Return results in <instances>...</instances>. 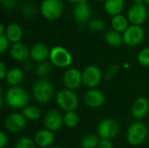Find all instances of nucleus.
Listing matches in <instances>:
<instances>
[{
	"label": "nucleus",
	"instance_id": "23",
	"mask_svg": "<svg viewBox=\"0 0 149 148\" xmlns=\"http://www.w3.org/2000/svg\"><path fill=\"white\" fill-rule=\"evenodd\" d=\"M111 24L114 31L118 32H124L128 27V19L125 16L118 14L113 16Z\"/></svg>",
	"mask_w": 149,
	"mask_h": 148
},
{
	"label": "nucleus",
	"instance_id": "22",
	"mask_svg": "<svg viewBox=\"0 0 149 148\" xmlns=\"http://www.w3.org/2000/svg\"><path fill=\"white\" fill-rule=\"evenodd\" d=\"M5 79H6V82L10 85L16 86L22 82L24 79V73L18 68H12L10 71H8Z\"/></svg>",
	"mask_w": 149,
	"mask_h": 148
},
{
	"label": "nucleus",
	"instance_id": "31",
	"mask_svg": "<svg viewBox=\"0 0 149 148\" xmlns=\"http://www.w3.org/2000/svg\"><path fill=\"white\" fill-rule=\"evenodd\" d=\"M105 23L100 18H93L89 22V28L93 31H100L104 29Z\"/></svg>",
	"mask_w": 149,
	"mask_h": 148
},
{
	"label": "nucleus",
	"instance_id": "40",
	"mask_svg": "<svg viewBox=\"0 0 149 148\" xmlns=\"http://www.w3.org/2000/svg\"><path fill=\"white\" fill-rule=\"evenodd\" d=\"M144 3L147 4H149V0H144Z\"/></svg>",
	"mask_w": 149,
	"mask_h": 148
},
{
	"label": "nucleus",
	"instance_id": "36",
	"mask_svg": "<svg viewBox=\"0 0 149 148\" xmlns=\"http://www.w3.org/2000/svg\"><path fill=\"white\" fill-rule=\"evenodd\" d=\"M7 75V71H6V67L3 65V63H0V79H3L6 78Z\"/></svg>",
	"mask_w": 149,
	"mask_h": 148
},
{
	"label": "nucleus",
	"instance_id": "1",
	"mask_svg": "<svg viewBox=\"0 0 149 148\" xmlns=\"http://www.w3.org/2000/svg\"><path fill=\"white\" fill-rule=\"evenodd\" d=\"M5 102L6 104L14 109H21L27 106L30 97L28 92L18 86H12L7 90L5 93Z\"/></svg>",
	"mask_w": 149,
	"mask_h": 148
},
{
	"label": "nucleus",
	"instance_id": "3",
	"mask_svg": "<svg viewBox=\"0 0 149 148\" xmlns=\"http://www.w3.org/2000/svg\"><path fill=\"white\" fill-rule=\"evenodd\" d=\"M32 95L35 100L40 104L49 102L53 95V86L52 83L45 79L37 81L32 86Z\"/></svg>",
	"mask_w": 149,
	"mask_h": 148
},
{
	"label": "nucleus",
	"instance_id": "34",
	"mask_svg": "<svg viewBox=\"0 0 149 148\" xmlns=\"http://www.w3.org/2000/svg\"><path fill=\"white\" fill-rule=\"evenodd\" d=\"M8 143V138L5 133L1 132L0 133V148H4L7 146Z\"/></svg>",
	"mask_w": 149,
	"mask_h": 148
},
{
	"label": "nucleus",
	"instance_id": "43",
	"mask_svg": "<svg viewBox=\"0 0 149 148\" xmlns=\"http://www.w3.org/2000/svg\"><path fill=\"white\" fill-rule=\"evenodd\" d=\"M41 1H45V0H41Z\"/></svg>",
	"mask_w": 149,
	"mask_h": 148
},
{
	"label": "nucleus",
	"instance_id": "30",
	"mask_svg": "<svg viewBox=\"0 0 149 148\" xmlns=\"http://www.w3.org/2000/svg\"><path fill=\"white\" fill-rule=\"evenodd\" d=\"M138 62L143 66H149V47L142 49L139 52Z\"/></svg>",
	"mask_w": 149,
	"mask_h": 148
},
{
	"label": "nucleus",
	"instance_id": "27",
	"mask_svg": "<svg viewBox=\"0 0 149 148\" xmlns=\"http://www.w3.org/2000/svg\"><path fill=\"white\" fill-rule=\"evenodd\" d=\"M64 118V125L69 128H73L79 124V116L74 111L65 112Z\"/></svg>",
	"mask_w": 149,
	"mask_h": 148
},
{
	"label": "nucleus",
	"instance_id": "10",
	"mask_svg": "<svg viewBox=\"0 0 149 148\" xmlns=\"http://www.w3.org/2000/svg\"><path fill=\"white\" fill-rule=\"evenodd\" d=\"M102 79L100 69L96 65H88L82 73L83 83L89 88L96 87Z\"/></svg>",
	"mask_w": 149,
	"mask_h": 148
},
{
	"label": "nucleus",
	"instance_id": "26",
	"mask_svg": "<svg viewBox=\"0 0 149 148\" xmlns=\"http://www.w3.org/2000/svg\"><path fill=\"white\" fill-rule=\"evenodd\" d=\"M100 143L98 136L94 134H86L83 136L80 140L81 148H97Z\"/></svg>",
	"mask_w": 149,
	"mask_h": 148
},
{
	"label": "nucleus",
	"instance_id": "28",
	"mask_svg": "<svg viewBox=\"0 0 149 148\" xmlns=\"http://www.w3.org/2000/svg\"><path fill=\"white\" fill-rule=\"evenodd\" d=\"M35 142L27 137H22L20 138L15 144L13 148H35Z\"/></svg>",
	"mask_w": 149,
	"mask_h": 148
},
{
	"label": "nucleus",
	"instance_id": "24",
	"mask_svg": "<svg viewBox=\"0 0 149 148\" xmlns=\"http://www.w3.org/2000/svg\"><path fill=\"white\" fill-rule=\"evenodd\" d=\"M106 42L111 46H120L123 43V38L120 35V32L113 30L106 33L105 36Z\"/></svg>",
	"mask_w": 149,
	"mask_h": 148
},
{
	"label": "nucleus",
	"instance_id": "11",
	"mask_svg": "<svg viewBox=\"0 0 149 148\" xmlns=\"http://www.w3.org/2000/svg\"><path fill=\"white\" fill-rule=\"evenodd\" d=\"M148 17V10L143 3H134L127 12V19L133 24L141 25Z\"/></svg>",
	"mask_w": 149,
	"mask_h": 148
},
{
	"label": "nucleus",
	"instance_id": "20",
	"mask_svg": "<svg viewBox=\"0 0 149 148\" xmlns=\"http://www.w3.org/2000/svg\"><path fill=\"white\" fill-rule=\"evenodd\" d=\"M125 5L124 0H106L104 8L107 14L115 16L120 14Z\"/></svg>",
	"mask_w": 149,
	"mask_h": 148
},
{
	"label": "nucleus",
	"instance_id": "42",
	"mask_svg": "<svg viewBox=\"0 0 149 148\" xmlns=\"http://www.w3.org/2000/svg\"><path fill=\"white\" fill-rule=\"evenodd\" d=\"M100 1H106V0H100Z\"/></svg>",
	"mask_w": 149,
	"mask_h": 148
},
{
	"label": "nucleus",
	"instance_id": "37",
	"mask_svg": "<svg viewBox=\"0 0 149 148\" xmlns=\"http://www.w3.org/2000/svg\"><path fill=\"white\" fill-rule=\"evenodd\" d=\"M4 31H6V29L4 28V25L3 24H0V35L4 34Z\"/></svg>",
	"mask_w": 149,
	"mask_h": 148
},
{
	"label": "nucleus",
	"instance_id": "39",
	"mask_svg": "<svg viewBox=\"0 0 149 148\" xmlns=\"http://www.w3.org/2000/svg\"><path fill=\"white\" fill-rule=\"evenodd\" d=\"M144 0H134V3H143Z\"/></svg>",
	"mask_w": 149,
	"mask_h": 148
},
{
	"label": "nucleus",
	"instance_id": "29",
	"mask_svg": "<svg viewBox=\"0 0 149 148\" xmlns=\"http://www.w3.org/2000/svg\"><path fill=\"white\" fill-rule=\"evenodd\" d=\"M52 70V66L51 65L48 63V62H41L38 66H37V69H36V72L38 76H46L47 74L50 73Z\"/></svg>",
	"mask_w": 149,
	"mask_h": 148
},
{
	"label": "nucleus",
	"instance_id": "6",
	"mask_svg": "<svg viewBox=\"0 0 149 148\" xmlns=\"http://www.w3.org/2000/svg\"><path fill=\"white\" fill-rule=\"evenodd\" d=\"M40 10L45 18L55 20L62 15L64 4L61 0H45L42 1Z\"/></svg>",
	"mask_w": 149,
	"mask_h": 148
},
{
	"label": "nucleus",
	"instance_id": "17",
	"mask_svg": "<svg viewBox=\"0 0 149 148\" xmlns=\"http://www.w3.org/2000/svg\"><path fill=\"white\" fill-rule=\"evenodd\" d=\"M91 8L86 2L78 3L73 9V17L76 22L79 24L86 23L89 20L91 17Z\"/></svg>",
	"mask_w": 149,
	"mask_h": 148
},
{
	"label": "nucleus",
	"instance_id": "13",
	"mask_svg": "<svg viewBox=\"0 0 149 148\" xmlns=\"http://www.w3.org/2000/svg\"><path fill=\"white\" fill-rule=\"evenodd\" d=\"M63 82L65 86L70 90H75L79 88L83 82L82 73L75 68H70L65 71L63 76Z\"/></svg>",
	"mask_w": 149,
	"mask_h": 148
},
{
	"label": "nucleus",
	"instance_id": "15",
	"mask_svg": "<svg viewBox=\"0 0 149 148\" xmlns=\"http://www.w3.org/2000/svg\"><path fill=\"white\" fill-rule=\"evenodd\" d=\"M55 140L54 133L49 129H41L38 131L34 135V142L36 146L41 148L51 147Z\"/></svg>",
	"mask_w": 149,
	"mask_h": 148
},
{
	"label": "nucleus",
	"instance_id": "38",
	"mask_svg": "<svg viewBox=\"0 0 149 148\" xmlns=\"http://www.w3.org/2000/svg\"><path fill=\"white\" fill-rule=\"evenodd\" d=\"M68 1L71 3H78L80 2H86V0H68Z\"/></svg>",
	"mask_w": 149,
	"mask_h": 148
},
{
	"label": "nucleus",
	"instance_id": "25",
	"mask_svg": "<svg viewBox=\"0 0 149 148\" xmlns=\"http://www.w3.org/2000/svg\"><path fill=\"white\" fill-rule=\"evenodd\" d=\"M22 113L26 118V120L33 121V120H37L40 118L41 110L36 106H25L23 109Z\"/></svg>",
	"mask_w": 149,
	"mask_h": 148
},
{
	"label": "nucleus",
	"instance_id": "12",
	"mask_svg": "<svg viewBox=\"0 0 149 148\" xmlns=\"http://www.w3.org/2000/svg\"><path fill=\"white\" fill-rule=\"evenodd\" d=\"M43 122L46 129L52 132H58L64 124V118L59 112L56 110H50L44 116Z\"/></svg>",
	"mask_w": 149,
	"mask_h": 148
},
{
	"label": "nucleus",
	"instance_id": "4",
	"mask_svg": "<svg viewBox=\"0 0 149 148\" xmlns=\"http://www.w3.org/2000/svg\"><path fill=\"white\" fill-rule=\"evenodd\" d=\"M58 106L65 112L74 111L79 105V99L73 90L63 89L60 90L56 96Z\"/></svg>",
	"mask_w": 149,
	"mask_h": 148
},
{
	"label": "nucleus",
	"instance_id": "8",
	"mask_svg": "<svg viewBox=\"0 0 149 148\" xmlns=\"http://www.w3.org/2000/svg\"><path fill=\"white\" fill-rule=\"evenodd\" d=\"M123 43L128 46H136L144 38V30L141 25L133 24L128 26L123 32Z\"/></svg>",
	"mask_w": 149,
	"mask_h": 148
},
{
	"label": "nucleus",
	"instance_id": "16",
	"mask_svg": "<svg viewBox=\"0 0 149 148\" xmlns=\"http://www.w3.org/2000/svg\"><path fill=\"white\" fill-rule=\"evenodd\" d=\"M149 112V101L145 97L138 98L132 106V114L137 120L144 119Z\"/></svg>",
	"mask_w": 149,
	"mask_h": 148
},
{
	"label": "nucleus",
	"instance_id": "18",
	"mask_svg": "<svg viewBox=\"0 0 149 148\" xmlns=\"http://www.w3.org/2000/svg\"><path fill=\"white\" fill-rule=\"evenodd\" d=\"M10 57L17 61H24L30 56V51L26 45L20 42H17L12 44L10 50Z\"/></svg>",
	"mask_w": 149,
	"mask_h": 148
},
{
	"label": "nucleus",
	"instance_id": "19",
	"mask_svg": "<svg viewBox=\"0 0 149 148\" xmlns=\"http://www.w3.org/2000/svg\"><path fill=\"white\" fill-rule=\"evenodd\" d=\"M49 54L50 51L48 47L42 43L34 44L30 50V57L36 62H43L48 58Z\"/></svg>",
	"mask_w": 149,
	"mask_h": 148
},
{
	"label": "nucleus",
	"instance_id": "21",
	"mask_svg": "<svg viewBox=\"0 0 149 148\" xmlns=\"http://www.w3.org/2000/svg\"><path fill=\"white\" fill-rule=\"evenodd\" d=\"M5 35L12 43L19 42L23 37V30L17 24H10L6 27Z\"/></svg>",
	"mask_w": 149,
	"mask_h": 148
},
{
	"label": "nucleus",
	"instance_id": "5",
	"mask_svg": "<svg viewBox=\"0 0 149 148\" xmlns=\"http://www.w3.org/2000/svg\"><path fill=\"white\" fill-rule=\"evenodd\" d=\"M49 58L52 64L60 68L68 67L72 61V54L62 46H54L50 50Z\"/></svg>",
	"mask_w": 149,
	"mask_h": 148
},
{
	"label": "nucleus",
	"instance_id": "7",
	"mask_svg": "<svg viewBox=\"0 0 149 148\" xmlns=\"http://www.w3.org/2000/svg\"><path fill=\"white\" fill-rule=\"evenodd\" d=\"M120 126L113 119H105L101 120L98 126V136L100 139L113 140L119 133Z\"/></svg>",
	"mask_w": 149,
	"mask_h": 148
},
{
	"label": "nucleus",
	"instance_id": "32",
	"mask_svg": "<svg viewBox=\"0 0 149 148\" xmlns=\"http://www.w3.org/2000/svg\"><path fill=\"white\" fill-rule=\"evenodd\" d=\"M9 39L5 34L0 35V52L3 53L9 46Z\"/></svg>",
	"mask_w": 149,
	"mask_h": 148
},
{
	"label": "nucleus",
	"instance_id": "9",
	"mask_svg": "<svg viewBox=\"0 0 149 148\" xmlns=\"http://www.w3.org/2000/svg\"><path fill=\"white\" fill-rule=\"evenodd\" d=\"M26 126V118L23 113H13L9 114L4 120L5 129L12 133H17L23 131Z\"/></svg>",
	"mask_w": 149,
	"mask_h": 148
},
{
	"label": "nucleus",
	"instance_id": "14",
	"mask_svg": "<svg viewBox=\"0 0 149 148\" xmlns=\"http://www.w3.org/2000/svg\"><path fill=\"white\" fill-rule=\"evenodd\" d=\"M84 102L86 106L90 108L100 107L105 102V95L97 89H91L84 95Z\"/></svg>",
	"mask_w": 149,
	"mask_h": 148
},
{
	"label": "nucleus",
	"instance_id": "2",
	"mask_svg": "<svg viewBox=\"0 0 149 148\" xmlns=\"http://www.w3.org/2000/svg\"><path fill=\"white\" fill-rule=\"evenodd\" d=\"M148 136V127L141 121H135L130 125L127 132V140L130 146L141 145Z\"/></svg>",
	"mask_w": 149,
	"mask_h": 148
},
{
	"label": "nucleus",
	"instance_id": "41",
	"mask_svg": "<svg viewBox=\"0 0 149 148\" xmlns=\"http://www.w3.org/2000/svg\"><path fill=\"white\" fill-rule=\"evenodd\" d=\"M51 148H63V147H51Z\"/></svg>",
	"mask_w": 149,
	"mask_h": 148
},
{
	"label": "nucleus",
	"instance_id": "33",
	"mask_svg": "<svg viewBox=\"0 0 149 148\" xmlns=\"http://www.w3.org/2000/svg\"><path fill=\"white\" fill-rule=\"evenodd\" d=\"M97 148H113V145L111 140L101 139L100 140V143H99Z\"/></svg>",
	"mask_w": 149,
	"mask_h": 148
},
{
	"label": "nucleus",
	"instance_id": "35",
	"mask_svg": "<svg viewBox=\"0 0 149 148\" xmlns=\"http://www.w3.org/2000/svg\"><path fill=\"white\" fill-rule=\"evenodd\" d=\"M2 4L5 7V8H7V9H11V8H13L15 5H16V0H3L2 2Z\"/></svg>",
	"mask_w": 149,
	"mask_h": 148
}]
</instances>
